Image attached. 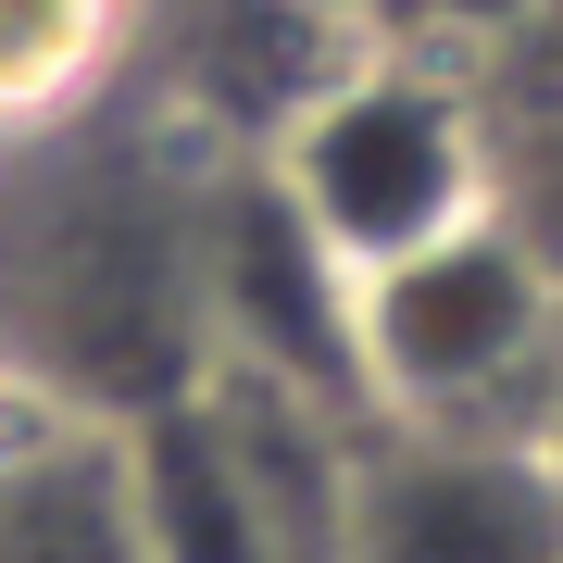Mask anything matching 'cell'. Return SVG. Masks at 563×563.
Masks as SVG:
<instances>
[{"label":"cell","instance_id":"6da1fadb","mask_svg":"<svg viewBox=\"0 0 563 563\" xmlns=\"http://www.w3.org/2000/svg\"><path fill=\"white\" fill-rule=\"evenodd\" d=\"M263 176L325 239L339 276H376V263H401V251H426V239L488 213V88L451 51L363 38L263 139Z\"/></svg>","mask_w":563,"mask_h":563},{"label":"cell","instance_id":"7a4b0ae2","mask_svg":"<svg viewBox=\"0 0 563 563\" xmlns=\"http://www.w3.org/2000/svg\"><path fill=\"white\" fill-rule=\"evenodd\" d=\"M551 388H563V288L501 213L351 276V413L539 439Z\"/></svg>","mask_w":563,"mask_h":563},{"label":"cell","instance_id":"3957f363","mask_svg":"<svg viewBox=\"0 0 563 563\" xmlns=\"http://www.w3.org/2000/svg\"><path fill=\"white\" fill-rule=\"evenodd\" d=\"M339 439L351 413L251 376H188L176 401L125 413L151 563H339Z\"/></svg>","mask_w":563,"mask_h":563},{"label":"cell","instance_id":"277c9868","mask_svg":"<svg viewBox=\"0 0 563 563\" xmlns=\"http://www.w3.org/2000/svg\"><path fill=\"white\" fill-rule=\"evenodd\" d=\"M339 563H563V451L514 426L351 413Z\"/></svg>","mask_w":563,"mask_h":563},{"label":"cell","instance_id":"5b68a950","mask_svg":"<svg viewBox=\"0 0 563 563\" xmlns=\"http://www.w3.org/2000/svg\"><path fill=\"white\" fill-rule=\"evenodd\" d=\"M0 563H151L125 426L0 388Z\"/></svg>","mask_w":563,"mask_h":563},{"label":"cell","instance_id":"8992f818","mask_svg":"<svg viewBox=\"0 0 563 563\" xmlns=\"http://www.w3.org/2000/svg\"><path fill=\"white\" fill-rule=\"evenodd\" d=\"M139 63V0H0V151L101 113Z\"/></svg>","mask_w":563,"mask_h":563}]
</instances>
